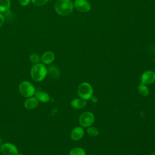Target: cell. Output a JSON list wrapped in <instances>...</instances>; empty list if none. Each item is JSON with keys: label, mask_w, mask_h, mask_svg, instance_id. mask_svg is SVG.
Returning a JSON list of instances; mask_svg holds the SVG:
<instances>
[{"label": "cell", "mask_w": 155, "mask_h": 155, "mask_svg": "<svg viewBox=\"0 0 155 155\" xmlns=\"http://www.w3.org/2000/svg\"><path fill=\"white\" fill-rule=\"evenodd\" d=\"M56 12L61 16L70 15L74 8V5L71 0H58L54 6Z\"/></svg>", "instance_id": "cell-1"}, {"label": "cell", "mask_w": 155, "mask_h": 155, "mask_svg": "<svg viewBox=\"0 0 155 155\" xmlns=\"http://www.w3.org/2000/svg\"><path fill=\"white\" fill-rule=\"evenodd\" d=\"M48 73L47 67L43 64H35L31 68L30 74L31 78L36 82L44 80Z\"/></svg>", "instance_id": "cell-2"}, {"label": "cell", "mask_w": 155, "mask_h": 155, "mask_svg": "<svg viewBox=\"0 0 155 155\" xmlns=\"http://www.w3.org/2000/svg\"><path fill=\"white\" fill-rule=\"evenodd\" d=\"M78 94L79 97L88 101L93 95V89L88 82H84L80 84L78 87Z\"/></svg>", "instance_id": "cell-3"}, {"label": "cell", "mask_w": 155, "mask_h": 155, "mask_svg": "<svg viewBox=\"0 0 155 155\" xmlns=\"http://www.w3.org/2000/svg\"><path fill=\"white\" fill-rule=\"evenodd\" d=\"M19 91L22 96L27 98L33 96L35 94V87L28 81H24L20 84Z\"/></svg>", "instance_id": "cell-4"}, {"label": "cell", "mask_w": 155, "mask_h": 155, "mask_svg": "<svg viewBox=\"0 0 155 155\" xmlns=\"http://www.w3.org/2000/svg\"><path fill=\"white\" fill-rule=\"evenodd\" d=\"M95 120L94 115L90 111H85L79 117V123L82 127H89L93 125Z\"/></svg>", "instance_id": "cell-5"}, {"label": "cell", "mask_w": 155, "mask_h": 155, "mask_svg": "<svg viewBox=\"0 0 155 155\" xmlns=\"http://www.w3.org/2000/svg\"><path fill=\"white\" fill-rule=\"evenodd\" d=\"M1 153L3 155H18L17 147L12 143H5L1 145Z\"/></svg>", "instance_id": "cell-6"}, {"label": "cell", "mask_w": 155, "mask_h": 155, "mask_svg": "<svg viewBox=\"0 0 155 155\" xmlns=\"http://www.w3.org/2000/svg\"><path fill=\"white\" fill-rule=\"evenodd\" d=\"M155 82V72L152 70L144 71L140 76V82L145 85H151Z\"/></svg>", "instance_id": "cell-7"}, {"label": "cell", "mask_w": 155, "mask_h": 155, "mask_svg": "<svg viewBox=\"0 0 155 155\" xmlns=\"http://www.w3.org/2000/svg\"><path fill=\"white\" fill-rule=\"evenodd\" d=\"M73 5L81 12H88L91 10V4L87 0H76Z\"/></svg>", "instance_id": "cell-8"}, {"label": "cell", "mask_w": 155, "mask_h": 155, "mask_svg": "<svg viewBox=\"0 0 155 155\" xmlns=\"http://www.w3.org/2000/svg\"><path fill=\"white\" fill-rule=\"evenodd\" d=\"M84 130L81 126L74 127L70 133L71 139L75 141L81 140L84 137Z\"/></svg>", "instance_id": "cell-9"}, {"label": "cell", "mask_w": 155, "mask_h": 155, "mask_svg": "<svg viewBox=\"0 0 155 155\" xmlns=\"http://www.w3.org/2000/svg\"><path fill=\"white\" fill-rule=\"evenodd\" d=\"M54 54L51 51H45L41 56V61L44 64L49 65L52 63L54 60Z\"/></svg>", "instance_id": "cell-10"}, {"label": "cell", "mask_w": 155, "mask_h": 155, "mask_svg": "<svg viewBox=\"0 0 155 155\" xmlns=\"http://www.w3.org/2000/svg\"><path fill=\"white\" fill-rule=\"evenodd\" d=\"M39 104L38 99L36 96H31L28 97L24 102V107L28 110L35 109Z\"/></svg>", "instance_id": "cell-11"}, {"label": "cell", "mask_w": 155, "mask_h": 155, "mask_svg": "<svg viewBox=\"0 0 155 155\" xmlns=\"http://www.w3.org/2000/svg\"><path fill=\"white\" fill-rule=\"evenodd\" d=\"M86 104H87L86 101L80 97L73 99L70 102V105L71 106V107L76 110L83 108L84 107H85Z\"/></svg>", "instance_id": "cell-12"}, {"label": "cell", "mask_w": 155, "mask_h": 155, "mask_svg": "<svg viewBox=\"0 0 155 155\" xmlns=\"http://www.w3.org/2000/svg\"><path fill=\"white\" fill-rule=\"evenodd\" d=\"M35 96L39 101L44 103L48 102L50 99L49 94L44 91H38L35 93Z\"/></svg>", "instance_id": "cell-13"}, {"label": "cell", "mask_w": 155, "mask_h": 155, "mask_svg": "<svg viewBox=\"0 0 155 155\" xmlns=\"http://www.w3.org/2000/svg\"><path fill=\"white\" fill-rule=\"evenodd\" d=\"M137 91L139 94L143 97L148 96L149 94V89L147 85L140 83L137 87Z\"/></svg>", "instance_id": "cell-14"}, {"label": "cell", "mask_w": 155, "mask_h": 155, "mask_svg": "<svg viewBox=\"0 0 155 155\" xmlns=\"http://www.w3.org/2000/svg\"><path fill=\"white\" fill-rule=\"evenodd\" d=\"M11 5L10 0H0V13L6 12L9 10Z\"/></svg>", "instance_id": "cell-15"}, {"label": "cell", "mask_w": 155, "mask_h": 155, "mask_svg": "<svg viewBox=\"0 0 155 155\" xmlns=\"http://www.w3.org/2000/svg\"><path fill=\"white\" fill-rule=\"evenodd\" d=\"M48 73L50 74V76L52 78H58L60 75V72L58 67H56L54 65H51L48 67L47 69Z\"/></svg>", "instance_id": "cell-16"}, {"label": "cell", "mask_w": 155, "mask_h": 155, "mask_svg": "<svg viewBox=\"0 0 155 155\" xmlns=\"http://www.w3.org/2000/svg\"><path fill=\"white\" fill-rule=\"evenodd\" d=\"M69 155H86V153L83 148L75 147L70 150Z\"/></svg>", "instance_id": "cell-17"}, {"label": "cell", "mask_w": 155, "mask_h": 155, "mask_svg": "<svg viewBox=\"0 0 155 155\" xmlns=\"http://www.w3.org/2000/svg\"><path fill=\"white\" fill-rule=\"evenodd\" d=\"M87 133L91 137H96L99 134V131L97 128L90 126L87 129Z\"/></svg>", "instance_id": "cell-18"}, {"label": "cell", "mask_w": 155, "mask_h": 155, "mask_svg": "<svg viewBox=\"0 0 155 155\" xmlns=\"http://www.w3.org/2000/svg\"><path fill=\"white\" fill-rule=\"evenodd\" d=\"M29 59L31 61V62H33L35 64L39 63V62L41 61L40 56L38 54H36V53H32V54H31L30 55Z\"/></svg>", "instance_id": "cell-19"}, {"label": "cell", "mask_w": 155, "mask_h": 155, "mask_svg": "<svg viewBox=\"0 0 155 155\" xmlns=\"http://www.w3.org/2000/svg\"><path fill=\"white\" fill-rule=\"evenodd\" d=\"M31 1L36 6H42L45 5L48 0H31Z\"/></svg>", "instance_id": "cell-20"}, {"label": "cell", "mask_w": 155, "mask_h": 155, "mask_svg": "<svg viewBox=\"0 0 155 155\" xmlns=\"http://www.w3.org/2000/svg\"><path fill=\"white\" fill-rule=\"evenodd\" d=\"M31 0H18L19 3L22 6H26L29 4V3L31 2Z\"/></svg>", "instance_id": "cell-21"}, {"label": "cell", "mask_w": 155, "mask_h": 155, "mask_svg": "<svg viewBox=\"0 0 155 155\" xmlns=\"http://www.w3.org/2000/svg\"><path fill=\"white\" fill-rule=\"evenodd\" d=\"M4 21H5L4 16L1 13H0V27L4 24Z\"/></svg>", "instance_id": "cell-22"}, {"label": "cell", "mask_w": 155, "mask_h": 155, "mask_svg": "<svg viewBox=\"0 0 155 155\" xmlns=\"http://www.w3.org/2000/svg\"><path fill=\"white\" fill-rule=\"evenodd\" d=\"M150 155H155V151L154 152H153V153H151Z\"/></svg>", "instance_id": "cell-23"}, {"label": "cell", "mask_w": 155, "mask_h": 155, "mask_svg": "<svg viewBox=\"0 0 155 155\" xmlns=\"http://www.w3.org/2000/svg\"><path fill=\"white\" fill-rule=\"evenodd\" d=\"M1 139H0V150H1Z\"/></svg>", "instance_id": "cell-24"}, {"label": "cell", "mask_w": 155, "mask_h": 155, "mask_svg": "<svg viewBox=\"0 0 155 155\" xmlns=\"http://www.w3.org/2000/svg\"><path fill=\"white\" fill-rule=\"evenodd\" d=\"M91 155H94V154H91Z\"/></svg>", "instance_id": "cell-25"}]
</instances>
